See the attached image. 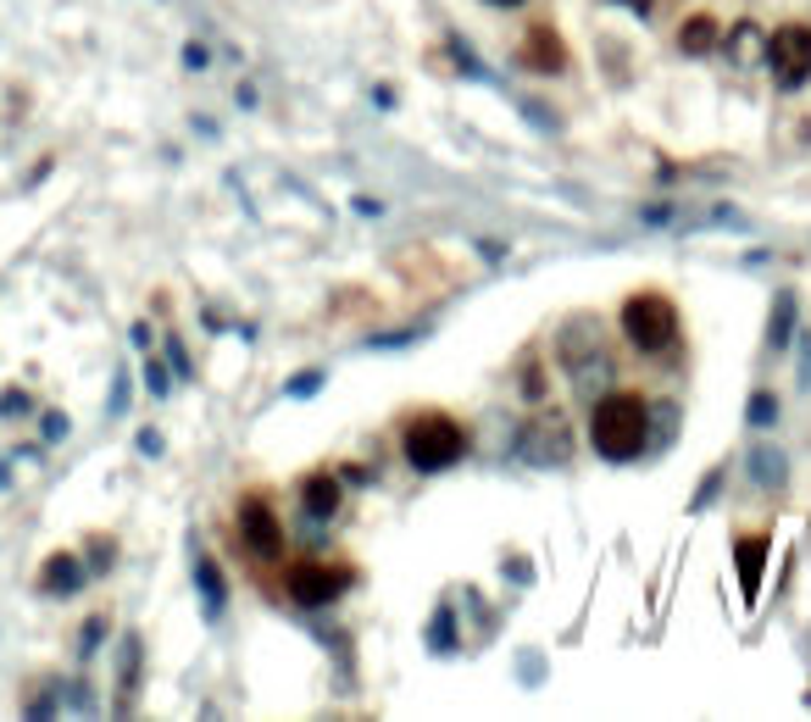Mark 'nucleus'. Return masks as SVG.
<instances>
[{
	"label": "nucleus",
	"instance_id": "obj_6",
	"mask_svg": "<svg viewBox=\"0 0 811 722\" xmlns=\"http://www.w3.org/2000/svg\"><path fill=\"white\" fill-rule=\"evenodd\" d=\"M351 584H356V578H351L345 567H328V561H295L290 572H283V590H290V600L306 606V611L333 606Z\"/></svg>",
	"mask_w": 811,
	"mask_h": 722
},
{
	"label": "nucleus",
	"instance_id": "obj_24",
	"mask_svg": "<svg viewBox=\"0 0 811 722\" xmlns=\"http://www.w3.org/2000/svg\"><path fill=\"white\" fill-rule=\"evenodd\" d=\"M490 7H522V0H490Z\"/></svg>",
	"mask_w": 811,
	"mask_h": 722
},
{
	"label": "nucleus",
	"instance_id": "obj_13",
	"mask_svg": "<svg viewBox=\"0 0 811 722\" xmlns=\"http://www.w3.org/2000/svg\"><path fill=\"white\" fill-rule=\"evenodd\" d=\"M301 506L312 522H328L333 511H340V478L333 472H312L306 484H301Z\"/></svg>",
	"mask_w": 811,
	"mask_h": 722
},
{
	"label": "nucleus",
	"instance_id": "obj_11",
	"mask_svg": "<svg viewBox=\"0 0 811 722\" xmlns=\"http://www.w3.org/2000/svg\"><path fill=\"white\" fill-rule=\"evenodd\" d=\"M768 556H773V540H768V534H739V540H734V567H739V595H745V606H756V595H761Z\"/></svg>",
	"mask_w": 811,
	"mask_h": 722
},
{
	"label": "nucleus",
	"instance_id": "obj_5",
	"mask_svg": "<svg viewBox=\"0 0 811 722\" xmlns=\"http://www.w3.org/2000/svg\"><path fill=\"white\" fill-rule=\"evenodd\" d=\"M517 461L529 467H567L572 461V428L561 411H540L534 422L517 428Z\"/></svg>",
	"mask_w": 811,
	"mask_h": 722
},
{
	"label": "nucleus",
	"instance_id": "obj_20",
	"mask_svg": "<svg viewBox=\"0 0 811 722\" xmlns=\"http://www.w3.org/2000/svg\"><path fill=\"white\" fill-rule=\"evenodd\" d=\"M317 383H322V372H301V378L290 383V395H301V401H306V395H317Z\"/></svg>",
	"mask_w": 811,
	"mask_h": 722
},
{
	"label": "nucleus",
	"instance_id": "obj_21",
	"mask_svg": "<svg viewBox=\"0 0 811 722\" xmlns=\"http://www.w3.org/2000/svg\"><path fill=\"white\" fill-rule=\"evenodd\" d=\"M145 378H151V390H156V395H167V372H162V367H156V362H151V367H145Z\"/></svg>",
	"mask_w": 811,
	"mask_h": 722
},
{
	"label": "nucleus",
	"instance_id": "obj_22",
	"mask_svg": "<svg viewBox=\"0 0 811 722\" xmlns=\"http://www.w3.org/2000/svg\"><path fill=\"white\" fill-rule=\"evenodd\" d=\"M372 472H378V467H345L351 484H372Z\"/></svg>",
	"mask_w": 811,
	"mask_h": 722
},
{
	"label": "nucleus",
	"instance_id": "obj_18",
	"mask_svg": "<svg viewBox=\"0 0 811 722\" xmlns=\"http://www.w3.org/2000/svg\"><path fill=\"white\" fill-rule=\"evenodd\" d=\"M428 645H434L440 656H451V650H456V634H451V606H440V611H434V629H428Z\"/></svg>",
	"mask_w": 811,
	"mask_h": 722
},
{
	"label": "nucleus",
	"instance_id": "obj_10",
	"mask_svg": "<svg viewBox=\"0 0 811 722\" xmlns=\"http://www.w3.org/2000/svg\"><path fill=\"white\" fill-rule=\"evenodd\" d=\"M522 67H534V73H567V45L550 23H529V34H522V51H517Z\"/></svg>",
	"mask_w": 811,
	"mask_h": 722
},
{
	"label": "nucleus",
	"instance_id": "obj_2",
	"mask_svg": "<svg viewBox=\"0 0 811 722\" xmlns=\"http://www.w3.org/2000/svg\"><path fill=\"white\" fill-rule=\"evenodd\" d=\"M556 356H561V367H567V378H572V390H579V395L600 401L611 390L617 367H611V351L600 345V322L595 317H567L561 340H556Z\"/></svg>",
	"mask_w": 811,
	"mask_h": 722
},
{
	"label": "nucleus",
	"instance_id": "obj_12",
	"mask_svg": "<svg viewBox=\"0 0 811 722\" xmlns=\"http://www.w3.org/2000/svg\"><path fill=\"white\" fill-rule=\"evenodd\" d=\"M718 45H723V23H718V17L695 12V17L679 23V51H684V56H711Z\"/></svg>",
	"mask_w": 811,
	"mask_h": 722
},
{
	"label": "nucleus",
	"instance_id": "obj_23",
	"mask_svg": "<svg viewBox=\"0 0 811 722\" xmlns=\"http://www.w3.org/2000/svg\"><path fill=\"white\" fill-rule=\"evenodd\" d=\"M617 7H629V12H639V17H645V12L656 7V0H617Z\"/></svg>",
	"mask_w": 811,
	"mask_h": 722
},
{
	"label": "nucleus",
	"instance_id": "obj_4",
	"mask_svg": "<svg viewBox=\"0 0 811 722\" xmlns=\"http://www.w3.org/2000/svg\"><path fill=\"white\" fill-rule=\"evenodd\" d=\"M623 333L639 356H661L679 340V306L667 295H656V289H639V295L623 301Z\"/></svg>",
	"mask_w": 811,
	"mask_h": 722
},
{
	"label": "nucleus",
	"instance_id": "obj_17",
	"mask_svg": "<svg viewBox=\"0 0 811 722\" xmlns=\"http://www.w3.org/2000/svg\"><path fill=\"white\" fill-rule=\"evenodd\" d=\"M745 417H750V428H773V422H778V401H773L768 390H756L750 406H745Z\"/></svg>",
	"mask_w": 811,
	"mask_h": 722
},
{
	"label": "nucleus",
	"instance_id": "obj_14",
	"mask_svg": "<svg viewBox=\"0 0 811 722\" xmlns=\"http://www.w3.org/2000/svg\"><path fill=\"white\" fill-rule=\"evenodd\" d=\"M784 451H773V445H756L750 451V478H756V484L761 490H784Z\"/></svg>",
	"mask_w": 811,
	"mask_h": 722
},
{
	"label": "nucleus",
	"instance_id": "obj_7",
	"mask_svg": "<svg viewBox=\"0 0 811 722\" xmlns=\"http://www.w3.org/2000/svg\"><path fill=\"white\" fill-rule=\"evenodd\" d=\"M768 67L778 73V89H800L811 78V23H784L768 39Z\"/></svg>",
	"mask_w": 811,
	"mask_h": 722
},
{
	"label": "nucleus",
	"instance_id": "obj_1",
	"mask_svg": "<svg viewBox=\"0 0 811 722\" xmlns=\"http://www.w3.org/2000/svg\"><path fill=\"white\" fill-rule=\"evenodd\" d=\"M590 440L606 461H634L650 445V406L629 390H606L590 411Z\"/></svg>",
	"mask_w": 811,
	"mask_h": 722
},
{
	"label": "nucleus",
	"instance_id": "obj_15",
	"mask_svg": "<svg viewBox=\"0 0 811 722\" xmlns=\"http://www.w3.org/2000/svg\"><path fill=\"white\" fill-rule=\"evenodd\" d=\"M789 333H795V295L784 289V295L773 301V317H768V345H773V351H784V345H789Z\"/></svg>",
	"mask_w": 811,
	"mask_h": 722
},
{
	"label": "nucleus",
	"instance_id": "obj_9",
	"mask_svg": "<svg viewBox=\"0 0 811 722\" xmlns=\"http://www.w3.org/2000/svg\"><path fill=\"white\" fill-rule=\"evenodd\" d=\"M240 540L256 561H278L283 556V522L273 517L267 501H245L240 506Z\"/></svg>",
	"mask_w": 811,
	"mask_h": 722
},
{
	"label": "nucleus",
	"instance_id": "obj_3",
	"mask_svg": "<svg viewBox=\"0 0 811 722\" xmlns=\"http://www.w3.org/2000/svg\"><path fill=\"white\" fill-rule=\"evenodd\" d=\"M401 451H406V461L417 472H445L451 461L467 456V428L456 417H445V411H422V417L406 422Z\"/></svg>",
	"mask_w": 811,
	"mask_h": 722
},
{
	"label": "nucleus",
	"instance_id": "obj_16",
	"mask_svg": "<svg viewBox=\"0 0 811 722\" xmlns=\"http://www.w3.org/2000/svg\"><path fill=\"white\" fill-rule=\"evenodd\" d=\"M195 584H201V595H206V611L217 617V611L228 606V584H223V572H217V567H212L206 556L195 561Z\"/></svg>",
	"mask_w": 811,
	"mask_h": 722
},
{
	"label": "nucleus",
	"instance_id": "obj_8",
	"mask_svg": "<svg viewBox=\"0 0 811 722\" xmlns=\"http://www.w3.org/2000/svg\"><path fill=\"white\" fill-rule=\"evenodd\" d=\"M768 39H773V28H761L756 17H739V23L723 28V45H718V51L728 56V67L761 73V67H768Z\"/></svg>",
	"mask_w": 811,
	"mask_h": 722
},
{
	"label": "nucleus",
	"instance_id": "obj_19",
	"mask_svg": "<svg viewBox=\"0 0 811 722\" xmlns=\"http://www.w3.org/2000/svg\"><path fill=\"white\" fill-rule=\"evenodd\" d=\"M522 395H529L534 406L545 401V372H540V362L529 356V362H522Z\"/></svg>",
	"mask_w": 811,
	"mask_h": 722
}]
</instances>
